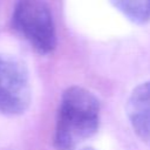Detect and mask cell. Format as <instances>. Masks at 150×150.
I'll list each match as a JSON object with an SVG mask.
<instances>
[{
    "instance_id": "6",
    "label": "cell",
    "mask_w": 150,
    "mask_h": 150,
    "mask_svg": "<svg viewBox=\"0 0 150 150\" xmlns=\"http://www.w3.org/2000/svg\"><path fill=\"white\" fill-rule=\"evenodd\" d=\"M81 150H95V149H93V148H83Z\"/></svg>"
},
{
    "instance_id": "3",
    "label": "cell",
    "mask_w": 150,
    "mask_h": 150,
    "mask_svg": "<svg viewBox=\"0 0 150 150\" xmlns=\"http://www.w3.org/2000/svg\"><path fill=\"white\" fill-rule=\"evenodd\" d=\"M28 71L15 57L0 54V112L8 116L23 114L30 104Z\"/></svg>"
},
{
    "instance_id": "1",
    "label": "cell",
    "mask_w": 150,
    "mask_h": 150,
    "mask_svg": "<svg viewBox=\"0 0 150 150\" xmlns=\"http://www.w3.org/2000/svg\"><path fill=\"white\" fill-rule=\"evenodd\" d=\"M101 104L88 89L80 86L67 88L60 101L54 146L57 150H75L94 136L100 125Z\"/></svg>"
},
{
    "instance_id": "5",
    "label": "cell",
    "mask_w": 150,
    "mask_h": 150,
    "mask_svg": "<svg viewBox=\"0 0 150 150\" xmlns=\"http://www.w3.org/2000/svg\"><path fill=\"white\" fill-rule=\"evenodd\" d=\"M114 7L117 8L130 21L143 25L150 21V0H110Z\"/></svg>"
},
{
    "instance_id": "4",
    "label": "cell",
    "mask_w": 150,
    "mask_h": 150,
    "mask_svg": "<svg viewBox=\"0 0 150 150\" xmlns=\"http://www.w3.org/2000/svg\"><path fill=\"white\" fill-rule=\"evenodd\" d=\"M125 114L137 137L150 146V81L138 84L130 94Z\"/></svg>"
},
{
    "instance_id": "2",
    "label": "cell",
    "mask_w": 150,
    "mask_h": 150,
    "mask_svg": "<svg viewBox=\"0 0 150 150\" xmlns=\"http://www.w3.org/2000/svg\"><path fill=\"white\" fill-rule=\"evenodd\" d=\"M11 23L13 29L40 54L56 47V30L49 6L43 0H16Z\"/></svg>"
}]
</instances>
